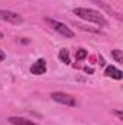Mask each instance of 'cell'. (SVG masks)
I'll return each mask as SVG.
<instances>
[{
    "label": "cell",
    "instance_id": "7",
    "mask_svg": "<svg viewBox=\"0 0 123 125\" xmlns=\"http://www.w3.org/2000/svg\"><path fill=\"white\" fill-rule=\"evenodd\" d=\"M7 121L12 125H38V124H35L33 121L28 119V118H23V116H9Z\"/></svg>",
    "mask_w": 123,
    "mask_h": 125
},
{
    "label": "cell",
    "instance_id": "2",
    "mask_svg": "<svg viewBox=\"0 0 123 125\" xmlns=\"http://www.w3.org/2000/svg\"><path fill=\"white\" fill-rule=\"evenodd\" d=\"M45 22H46L54 31H57L60 35L65 36V38H74V36H75V33L71 31L65 23H62L60 21H55V19H52V18H45Z\"/></svg>",
    "mask_w": 123,
    "mask_h": 125
},
{
    "label": "cell",
    "instance_id": "10",
    "mask_svg": "<svg viewBox=\"0 0 123 125\" xmlns=\"http://www.w3.org/2000/svg\"><path fill=\"white\" fill-rule=\"evenodd\" d=\"M112 57L116 60V62H123V55L120 50H113L112 51Z\"/></svg>",
    "mask_w": 123,
    "mask_h": 125
},
{
    "label": "cell",
    "instance_id": "3",
    "mask_svg": "<svg viewBox=\"0 0 123 125\" xmlns=\"http://www.w3.org/2000/svg\"><path fill=\"white\" fill-rule=\"evenodd\" d=\"M51 97H52V100H55L61 105H65V106H77L78 105L77 99L72 94L64 93V92H54V93H51Z\"/></svg>",
    "mask_w": 123,
    "mask_h": 125
},
{
    "label": "cell",
    "instance_id": "5",
    "mask_svg": "<svg viewBox=\"0 0 123 125\" xmlns=\"http://www.w3.org/2000/svg\"><path fill=\"white\" fill-rule=\"evenodd\" d=\"M31 73L35 76H42L46 73V61L44 58H38L36 61L31 65Z\"/></svg>",
    "mask_w": 123,
    "mask_h": 125
},
{
    "label": "cell",
    "instance_id": "11",
    "mask_svg": "<svg viewBox=\"0 0 123 125\" xmlns=\"http://www.w3.org/2000/svg\"><path fill=\"white\" fill-rule=\"evenodd\" d=\"M4 60H6V52H4L3 50H0V62L4 61Z\"/></svg>",
    "mask_w": 123,
    "mask_h": 125
},
{
    "label": "cell",
    "instance_id": "1",
    "mask_svg": "<svg viewBox=\"0 0 123 125\" xmlns=\"http://www.w3.org/2000/svg\"><path fill=\"white\" fill-rule=\"evenodd\" d=\"M72 13H74L75 16H78L80 19H83V21L97 23V25H100V26H106V25H107L106 18H104L100 12H97V10H94V9H87V7H75V9L72 10Z\"/></svg>",
    "mask_w": 123,
    "mask_h": 125
},
{
    "label": "cell",
    "instance_id": "13",
    "mask_svg": "<svg viewBox=\"0 0 123 125\" xmlns=\"http://www.w3.org/2000/svg\"><path fill=\"white\" fill-rule=\"evenodd\" d=\"M0 39H3V33L1 32H0Z\"/></svg>",
    "mask_w": 123,
    "mask_h": 125
},
{
    "label": "cell",
    "instance_id": "6",
    "mask_svg": "<svg viewBox=\"0 0 123 125\" xmlns=\"http://www.w3.org/2000/svg\"><path fill=\"white\" fill-rule=\"evenodd\" d=\"M104 74L110 79H114V80H122L123 79V73L119 68H116L114 65H107L104 70Z\"/></svg>",
    "mask_w": 123,
    "mask_h": 125
},
{
    "label": "cell",
    "instance_id": "9",
    "mask_svg": "<svg viewBox=\"0 0 123 125\" xmlns=\"http://www.w3.org/2000/svg\"><path fill=\"white\" fill-rule=\"evenodd\" d=\"M87 50H84V48H78L77 50V52H75V60L77 61H81V60H84L86 57H87Z\"/></svg>",
    "mask_w": 123,
    "mask_h": 125
},
{
    "label": "cell",
    "instance_id": "8",
    "mask_svg": "<svg viewBox=\"0 0 123 125\" xmlns=\"http://www.w3.org/2000/svg\"><path fill=\"white\" fill-rule=\"evenodd\" d=\"M58 58H60V61L64 62V64H70V52H68V50H65V48L60 50Z\"/></svg>",
    "mask_w": 123,
    "mask_h": 125
},
{
    "label": "cell",
    "instance_id": "12",
    "mask_svg": "<svg viewBox=\"0 0 123 125\" xmlns=\"http://www.w3.org/2000/svg\"><path fill=\"white\" fill-rule=\"evenodd\" d=\"M113 114H114V115H116V116H117V118H119L120 121L123 119V115H122V112H119V111H113Z\"/></svg>",
    "mask_w": 123,
    "mask_h": 125
},
{
    "label": "cell",
    "instance_id": "4",
    "mask_svg": "<svg viewBox=\"0 0 123 125\" xmlns=\"http://www.w3.org/2000/svg\"><path fill=\"white\" fill-rule=\"evenodd\" d=\"M0 19L1 21H6L9 23H13V25H20L23 23V18L16 13V12H10V10H3L0 9Z\"/></svg>",
    "mask_w": 123,
    "mask_h": 125
}]
</instances>
